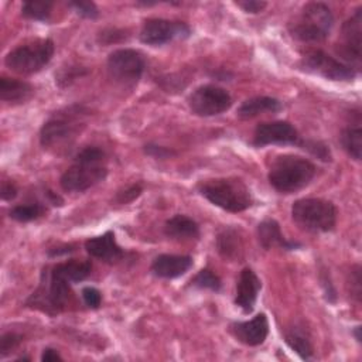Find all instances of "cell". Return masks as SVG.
Returning a JSON list of instances; mask_svg holds the SVG:
<instances>
[{
  "label": "cell",
  "mask_w": 362,
  "mask_h": 362,
  "mask_svg": "<svg viewBox=\"0 0 362 362\" xmlns=\"http://www.w3.org/2000/svg\"><path fill=\"white\" fill-rule=\"evenodd\" d=\"M286 342L287 345L301 358V359H311L314 349L310 341V337L300 328H291L286 332Z\"/></svg>",
  "instance_id": "cb8c5ba5"
},
{
  "label": "cell",
  "mask_w": 362,
  "mask_h": 362,
  "mask_svg": "<svg viewBox=\"0 0 362 362\" xmlns=\"http://www.w3.org/2000/svg\"><path fill=\"white\" fill-rule=\"evenodd\" d=\"M23 341V337L16 334V332H7L3 334L0 338V355L6 356L8 355L13 349H16Z\"/></svg>",
  "instance_id": "1f68e13d"
},
{
  "label": "cell",
  "mask_w": 362,
  "mask_h": 362,
  "mask_svg": "<svg viewBox=\"0 0 362 362\" xmlns=\"http://www.w3.org/2000/svg\"><path fill=\"white\" fill-rule=\"evenodd\" d=\"M236 6L240 7L246 13L256 14V13H260L267 6V3L266 1H257V0H245V1H236Z\"/></svg>",
  "instance_id": "d590c367"
},
{
  "label": "cell",
  "mask_w": 362,
  "mask_h": 362,
  "mask_svg": "<svg viewBox=\"0 0 362 362\" xmlns=\"http://www.w3.org/2000/svg\"><path fill=\"white\" fill-rule=\"evenodd\" d=\"M293 221L308 232H329L337 223V208L322 198H301L291 206Z\"/></svg>",
  "instance_id": "8992f818"
},
{
  "label": "cell",
  "mask_w": 362,
  "mask_h": 362,
  "mask_svg": "<svg viewBox=\"0 0 362 362\" xmlns=\"http://www.w3.org/2000/svg\"><path fill=\"white\" fill-rule=\"evenodd\" d=\"M106 174L105 151L89 146L76 154L74 164L61 175L59 184L66 192H83L105 180Z\"/></svg>",
  "instance_id": "6da1fadb"
},
{
  "label": "cell",
  "mask_w": 362,
  "mask_h": 362,
  "mask_svg": "<svg viewBox=\"0 0 362 362\" xmlns=\"http://www.w3.org/2000/svg\"><path fill=\"white\" fill-rule=\"evenodd\" d=\"M300 69L322 76L329 81H352L356 76V71L348 64L328 55L321 49L308 51L298 64Z\"/></svg>",
  "instance_id": "9c48e42d"
},
{
  "label": "cell",
  "mask_w": 362,
  "mask_h": 362,
  "mask_svg": "<svg viewBox=\"0 0 362 362\" xmlns=\"http://www.w3.org/2000/svg\"><path fill=\"white\" fill-rule=\"evenodd\" d=\"M16 195H17V188H16V185H14L13 182L4 181L3 185H1V198H3L4 201H11V199L16 198Z\"/></svg>",
  "instance_id": "74e56055"
},
{
  "label": "cell",
  "mask_w": 362,
  "mask_h": 362,
  "mask_svg": "<svg viewBox=\"0 0 362 362\" xmlns=\"http://www.w3.org/2000/svg\"><path fill=\"white\" fill-rule=\"evenodd\" d=\"M191 28L182 21L148 18L140 31V41L147 45H164L175 38H188Z\"/></svg>",
  "instance_id": "4fadbf2b"
},
{
  "label": "cell",
  "mask_w": 362,
  "mask_h": 362,
  "mask_svg": "<svg viewBox=\"0 0 362 362\" xmlns=\"http://www.w3.org/2000/svg\"><path fill=\"white\" fill-rule=\"evenodd\" d=\"M188 106L197 116L208 117L226 112L232 106V98L223 88L202 85L188 96Z\"/></svg>",
  "instance_id": "8fae6325"
},
{
  "label": "cell",
  "mask_w": 362,
  "mask_h": 362,
  "mask_svg": "<svg viewBox=\"0 0 362 362\" xmlns=\"http://www.w3.org/2000/svg\"><path fill=\"white\" fill-rule=\"evenodd\" d=\"M33 93V86L25 81L3 76L0 79V99L8 103H23Z\"/></svg>",
  "instance_id": "7402d4cb"
},
{
  "label": "cell",
  "mask_w": 362,
  "mask_h": 362,
  "mask_svg": "<svg viewBox=\"0 0 362 362\" xmlns=\"http://www.w3.org/2000/svg\"><path fill=\"white\" fill-rule=\"evenodd\" d=\"M141 191H143V188H141V185L140 184H132L130 187H127V188H124L123 191H119L117 194H116V202H119V204H129V202H132V201H134L140 194H141Z\"/></svg>",
  "instance_id": "d6a6232c"
},
{
  "label": "cell",
  "mask_w": 362,
  "mask_h": 362,
  "mask_svg": "<svg viewBox=\"0 0 362 362\" xmlns=\"http://www.w3.org/2000/svg\"><path fill=\"white\" fill-rule=\"evenodd\" d=\"M198 191L211 204L228 212L246 211L253 202L247 185L235 177L205 180L198 185Z\"/></svg>",
  "instance_id": "3957f363"
},
{
  "label": "cell",
  "mask_w": 362,
  "mask_h": 362,
  "mask_svg": "<svg viewBox=\"0 0 362 362\" xmlns=\"http://www.w3.org/2000/svg\"><path fill=\"white\" fill-rule=\"evenodd\" d=\"M44 214V208L40 204L17 205L10 211V218L17 222H30L40 218Z\"/></svg>",
  "instance_id": "4316f807"
},
{
  "label": "cell",
  "mask_w": 362,
  "mask_h": 362,
  "mask_svg": "<svg viewBox=\"0 0 362 362\" xmlns=\"http://www.w3.org/2000/svg\"><path fill=\"white\" fill-rule=\"evenodd\" d=\"M82 298H83L85 304H86L89 308H93V310L99 308V305H100V303H102V294H100V291H99L98 288H95V287H90V286L82 288Z\"/></svg>",
  "instance_id": "836d02e7"
},
{
  "label": "cell",
  "mask_w": 362,
  "mask_h": 362,
  "mask_svg": "<svg viewBox=\"0 0 362 362\" xmlns=\"http://www.w3.org/2000/svg\"><path fill=\"white\" fill-rule=\"evenodd\" d=\"M164 233L175 240H191L198 239L199 226L192 218L178 214L165 222Z\"/></svg>",
  "instance_id": "ffe728a7"
},
{
  "label": "cell",
  "mask_w": 362,
  "mask_h": 362,
  "mask_svg": "<svg viewBox=\"0 0 362 362\" xmlns=\"http://www.w3.org/2000/svg\"><path fill=\"white\" fill-rule=\"evenodd\" d=\"M192 266V257L185 255H160L151 263V273L160 279H175Z\"/></svg>",
  "instance_id": "ac0fdd59"
},
{
  "label": "cell",
  "mask_w": 362,
  "mask_h": 362,
  "mask_svg": "<svg viewBox=\"0 0 362 362\" xmlns=\"http://www.w3.org/2000/svg\"><path fill=\"white\" fill-rule=\"evenodd\" d=\"M301 148L308 150L311 154L317 156L318 158H321L322 161H329L331 160V153L329 148L321 143V141H314V140H300Z\"/></svg>",
  "instance_id": "f546056e"
},
{
  "label": "cell",
  "mask_w": 362,
  "mask_h": 362,
  "mask_svg": "<svg viewBox=\"0 0 362 362\" xmlns=\"http://www.w3.org/2000/svg\"><path fill=\"white\" fill-rule=\"evenodd\" d=\"M238 247H239V243H238L236 232L233 229H225L223 232L219 233L218 249L223 257L230 259L235 255H238V250H239Z\"/></svg>",
  "instance_id": "83f0119b"
},
{
  "label": "cell",
  "mask_w": 362,
  "mask_h": 362,
  "mask_svg": "<svg viewBox=\"0 0 362 362\" xmlns=\"http://www.w3.org/2000/svg\"><path fill=\"white\" fill-rule=\"evenodd\" d=\"M341 144L342 148L351 156L354 160L359 161L362 154V130L359 126L345 127L341 133Z\"/></svg>",
  "instance_id": "d4e9b609"
},
{
  "label": "cell",
  "mask_w": 362,
  "mask_h": 362,
  "mask_svg": "<svg viewBox=\"0 0 362 362\" xmlns=\"http://www.w3.org/2000/svg\"><path fill=\"white\" fill-rule=\"evenodd\" d=\"M54 1L49 0H28L21 6V14L25 18L35 21H48L52 13Z\"/></svg>",
  "instance_id": "484cf974"
},
{
  "label": "cell",
  "mask_w": 362,
  "mask_h": 362,
  "mask_svg": "<svg viewBox=\"0 0 362 362\" xmlns=\"http://www.w3.org/2000/svg\"><path fill=\"white\" fill-rule=\"evenodd\" d=\"M72 250H74L72 246H64V247H58V249H55V250H49L48 255H49V256H59V255H64V253H69V252H72Z\"/></svg>",
  "instance_id": "ab89813d"
},
{
  "label": "cell",
  "mask_w": 362,
  "mask_h": 362,
  "mask_svg": "<svg viewBox=\"0 0 362 362\" xmlns=\"http://www.w3.org/2000/svg\"><path fill=\"white\" fill-rule=\"evenodd\" d=\"M260 287H262V283L257 274L252 269L245 267L240 272L239 280L236 283L235 304L240 307L245 313H250L256 304Z\"/></svg>",
  "instance_id": "e0dca14e"
},
{
  "label": "cell",
  "mask_w": 362,
  "mask_h": 362,
  "mask_svg": "<svg viewBox=\"0 0 362 362\" xmlns=\"http://www.w3.org/2000/svg\"><path fill=\"white\" fill-rule=\"evenodd\" d=\"M315 173L317 168L310 160L294 154H283L273 160L269 168V182L276 191L291 194L308 185Z\"/></svg>",
  "instance_id": "7a4b0ae2"
},
{
  "label": "cell",
  "mask_w": 362,
  "mask_h": 362,
  "mask_svg": "<svg viewBox=\"0 0 362 362\" xmlns=\"http://www.w3.org/2000/svg\"><path fill=\"white\" fill-rule=\"evenodd\" d=\"M351 294L355 297V300L361 301V267L359 264L354 266L351 269Z\"/></svg>",
  "instance_id": "e575fe53"
},
{
  "label": "cell",
  "mask_w": 362,
  "mask_h": 362,
  "mask_svg": "<svg viewBox=\"0 0 362 362\" xmlns=\"http://www.w3.org/2000/svg\"><path fill=\"white\" fill-rule=\"evenodd\" d=\"M144 151H146L148 156L154 157V158H167V157H170V156L174 154L173 150L165 148V147H161V146H156V144H147V146H144Z\"/></svg>",
  "instance_id": "8d00e7d4"
},
{
  "label": "cell",
  "mask_w": 362,
  "mask_h": 362,
  "mask_svg": "<svg viewBox=\"0 0 362 362\" xmlns=\"http://www.w3.org/2000/svg\"><path fill=\"white\" fill-rule=\"evenodd\" d=\"M41 361L42 362H57V361H62V356L58 354V351H55L52 348H45L41 354Z\"/></svg>",
  "instance_id": "f35d334b"
},
{
  "label": "cell",
  "mask_w": 362,
  "mask_h": 362,
  "mask_svg": "<svg viewBox=\"0 0 362 362\" xmlns=\"http://www.w3.org/2000/svg\"><path fill=\"white\" fill-rule=\"evenodd\" d=\"M334 25V16L324 3H307L298 16L288 24V31L293 38L301 42L324 41Z\"/></svg>",
  "instance_id": "277c9868"
},
{
  "label": "cell",
  "mask_w": 362,
  "mask_h": 362,
  "mask_svg": "<svg viewBox=\"0 0 362 362\" xmlns=\"http://www.w3.org/2000/svg\"><path fill=\"white\" fill-rule=\"evenodd\" d=\"M79 110L58 115L44 123L40 132V141L44 148H62L69 146L81 132L82 122Z\"/></svg>",
  "instance_id": "ba28073f"
},
{
  "label": "cell",
  "mask_w": 362,
  "mask_h": 362,
  "mask_svg": "<svg viewBox=\"0 0 362 362\" xmlns=\"http://www.w3.org/2000/svg\"><path fill=\"white\" fill-rule=\"evenodd\" d=\"M191 286H194L197 288L219 291L222 284H221V279L211 269H202L191 280Z\"/></svg>",
  "instance_id": "f1b7e54d"
},
{
  "label": "cell",
  "mask_w": 362,
  "mask_h": 362,
  "mask_svg": "<svg viewBox=\"0 0 362 362\" xmlns=\"http://www.w3.org/2000/svg\"><path fill=\"white\" fill-rule=\"evenodd\" d=\"M252 143L256 147L269 144H300V136L296 127L288 122H267L257 124Z\"/></svg>",
  "instance_id": "5bb4252c"
},
{
  "label": "cell",
  "mask_w": 362,
  "mask_h": 362,
  "mask_svg": "<svg viewBox=\"0 0 362 362\" xmlns=\"http://www.w3.org/2000/svg\"><path fill=\"white\" fill-rule=\"evenodd\" d=\"M71 283L66 281L54 266L49 270H44L41 274V283L38 288L28 297L25 305L41 310L49 315H55L65 310L69 301Z\"/></svg>",
  "instance_id": "5b68a950"
},
{
  "label": "cell",
  "mask_w": 362,
  "mask_h": 362,
  "mask_svg": "<svg viewBox=\"0 0 362 362\" xmlns=\"http://www.w3.org/2000/svg\"><path fill=\"white\" fill-rule=\"evenodd\" d=\"M54 269L71 284L74 283H79L82 280H85L90 272H92V264L89 260H76V259H71L62 263H57L54 266Z\"/></svg>",
  "instance_id": "603a6c76"
},
{
  "label": "cell",
  "mask_w": 362,
  "mask_h": 362,
  "mask_svg": "<svg viewBox=\"0 0 362 362\" xmlns=\"http://www.w3.org/2000/svg\"><path fill=\"white\" fill-rule=\"evenodd\" d=\"M85 249L92 257H96L106 263H116L124 256V252L117 245L115 233L112 230H107L100 236L88 239L85 242Z\"/></svg>",
  "instance_id": "2e32d148"
},
{
  "label": "cell",
  "mask_w": 362,
  "mask_h": 362,
  "mask_svg": "<svg viewBox=\"0 0 362 362\" xmlns=\"http://www.w3.org/2000/svg\"><path fill=\"white\" fill-rule=\"evenodd\" d=\"M354 337H355V339L358 341V342H361V327L359 325H356L355 328H354Z\"/></svg>",
  "instance_id": "60d3db41"
},
{
  "label": "cell",
  "mask_w": 362,
  "mask_h": 362,
  "mask_svg": "<svg viewBox=\"0 0 362 362\" xmlns=\"http://www.w3.org/2000/svg\"><path fill=\"white\" fill-rule=\"evenodd\" d=\"M361 44H362V7L342 24L339 41L337 44L338 55L348 62L354 69L361 62Z\"/></svg>",
  "instance_id": "7c38bea8"
},
{
  "label": "cell",
  "mask_w": 362,
  "mask_h": 362,
  "mask_svg": "<svg viewBox=\"0 0 362 362\" xmlns=\"http://www.w3.org/2000/svg\"><path fill=\"white\" fill-rule=\"evenodd\" d=\"M69 7L76 13L79 14L81 17H85V18H96L99 16V11H98V7L93 1H81V0H76V1H71L69 3Z\"/></svg>",
  "instance_id": "4dcf8cb0"
},
{
  "label": "cell",
  "mask_w": 362,
  "mask_h": 362,
  "mask_svg": "<svg viewBox=\"0 0 362 362\" xmlns=\"http://www.w3.org/2000/svg\"><path fill=\"white\" fill-rule=\"evenodd\" d=\"M146 68L143 55L132 48H120L113 51L107 58L109 76L124 86L139 82Z\"/></svg>",
  "instance_id": "30bf717a"
},
{
  "label": "cell",
  "mask_w": 362,
  "mask_h": 362,
  "mask_svg": "<svg viewBox=\"0 0 362 362\" xmlns=\"http://www.w3.org/2000/svg\"><path fill=\"white\" fill-rule=\"evenodd\" d=\"M230 332L245 345L256 346L264 342L269 334V321L264 313L255 315L249 321H238L230 324Z\"/></svg>",
  "instance_id": "9a60e30c"
},
{
  "label": "cell",
  "mask_w": 362,
  "mask_h": 362,
  "mask_svg": "<svg viewBox=\"0 0 362 362\" xmlns=\"http://www.w3.org/2000/svg\"><path fill=\"white\" fill-rule=\"evenodd\" d=\"M257 238H259L260 245L264 249H272L274 246H279L281 249L291 250V249H296V247L301 246L297 242L287 240L283 236V233L280 230V225L277 223V221L270 219V218L264 219L263 222L259 223V226H257Z\"/></svg>",
  "instance_id": "d6986e66"
},
{
  "label": "cell",
  "mask_w": 362,
  "mask_h": 362,
  "mask_svg": "<svg viewBox=\"0 0 362 362\" xmlns=\"http://www.w3.org/2000/svg\"><path fill=\"white\" fill-rule=\"evenodd\" d=\"M54 52V41L49 38H40L21 44L10 51L4 58V64L8 69L17 74L31 75L41 71L52 59Z\"/></svg>",
  "instance_id": "52a82bcc"
},
{
  "label": "cell",
  "mask_w": 362,
  "mask_h": 362,
  "mask_svg": "<svg viewBox=\"0 0 362 362\" xmlns=\"http://www.w3.org/2000/svg\"><path fill=\"white\" fill-rule=\"evenodd\" d=\"M283 105L279 99L270 96H255L245 100L239 109L238 116L240 119H252L262 113H276L281 110Z\"/></svg>",
  "instance_id": "44dd1931"
}]
</instances>
